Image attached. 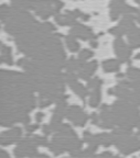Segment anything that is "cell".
<instances>
[{"mask_svg": "<svg viewBox=\"0 0 140 158\" xmlns=\"http://www.w3.org/2000/svg\"><path fill=\"white\" fill-rule=\"evenodd\" d=\"M62 6V3L59 2L58 0H44V1L35 3V10L38 15H40L43 19H46L48 15L59 11V9Z\"/></svg>", "mask_w": 140, "mask_h": 158, "instance_id": "cell-1", "label": "cell"}, {"mask_svg": "<svg viewBox=\"0 0 140 158\" xmlns=\"http://www.w3.org/2000/svg\"><path fill=\"white\" fill-rule=\"evenodd\" d=\"M72 33L74 34L75 33L76 36H81L82 39L86 40V39H90V37H92V33H90V30L85 29V27H83L82 25H80V27H75L74 29L72 30Z\"/></svg>", "mask_w": 140, "mask_h": 158, "instance_id": "cell-2", "label": "cell"}, {"mask_svg": "<svg viewBox=\"0 0 140 158\" xmlns=\"http://www.w3.org/2000/svg\"><path fill=\"white\" fill-rule=\"evenodd\" d=\"M68 46H70V48L73 49V51H74V49H76V48H78L77 43L75 42L74 37H72V36L68 37Z\"/></svg>", "mask_w": 140, "mask_h": 158, "instance_id": "cell-3", "label": "cell"}]
</instances>
